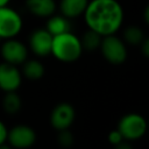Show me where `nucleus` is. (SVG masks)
I'll return each mask as SVG.
<instances>
[{"label": "nucleus", "mask_w": 149, "mask_h": 149, "mask_svg": "<svg viewBox=\"0 0 149 149\" xmlns=\"http://www.w3.org/2000/svg\"><path fill=\"white\" fill-rule=\"evenodd\" d=\"M22 74L16 65L7 62L0 63V90L3 92L16 91L21 86Z\"/></svg>", "instance_id": "1a4fd4ad"}, {"label": "nucleus", "mask_w": 149, "mask_h": 149, "mask_svg": "<svg viewBox=\"0 0 149 149\" xmlns=\"http://www.w3.org/2000/svg\"><path fill=\"white\" fill-rule=\"evenodd\" d=\"M115 149H133V147L128 143V142H125V141H121L120 143L115 144Z\"/></svg>", "instance_id": "4be33fe9"}, {"label": "nucleus", "mask_w": 149, "mask_h": 149, "mask_svg": "<svg viewBox=\"0 0 149 149\" xmlns=\"http://www.w3.org/2000/svg\"><path fill=\"white\" fill-rule=\"evenodd\" d=\"M99 48L104 58L113 65L122 64L127 58V49L125 43L114 34L104 36Z\"/></svg>", "instance_id": "20e7f679"}, {"label": "nucleus", "mask_w": 149, "mask_h": 149, "mask_svg": "<svg viewBox=\"0 0 149 149\" xmlns=\"http://www.w3.org/2000/svg\"><path fill=\"white\" fill-rule=\"evenodd\" d=\"M28 10L40 17H49L56 10L55 0H26Z\"/></svg>", "instance_id": "9b49d317"}, {"label": "nucleus", "mask_w": 149, "mask_h": 149, "mask_svg": "<svg viewBox=\"0 0 149 149\" xmlns=\"http://www.w3.org/2000/svg\"><path fill=\"white\" fill-rule=\"evenodd\" d=\"M76 118V111L69 102H61L54 107L50 114V123L54 129L63 130L69 129Z\"/></svg>", "instance_id": "6e6552de"}, {"label": "nucleus", "mask_w": 149, "mask_h": 149, "mask_svg": "<svg viewBox=\"0 0 149 149\" xmlns=\"http://www.w3.org/2000/svg\"><path fill=\"white\" fill-rule=\"evenodd\" d=\"M123 37L127 43L132 45H140L141 42L144 40V34L142 29H140L139 27L132 26V27H128L123 31Z\"/></svg>", "instance_id": "f3484780"}, {"label": "nucleus", "mask_w": 149, "mask_h": 149, "mask_svg": "<svg viewBox=\"0 0 149 149\" xmlns=\"http://www.w3.org/2000/svg\"><path fill=\"white\" fill-rule=\"evenodd\" d=\"M22 29L20 14L8 6L0 7V38L8 40L15 37Z\"/></svg>", "instance_id": "39448f33"}, {"label": "nucleus", "mask_w": 149, "mask_h": 149, "mask_svg": "<svg viewBox=\"0 0 149 149\" xmlns=\"http://www.w3.org/2000/svg\"><path fill=\"white\" fill-rule=\"evenodd\" d=\"M1 56L3 58V62L17 66L27 61L28 49L22 42L15 40L14 37L8 38L1 45Z\"/></svg>", "instance_id": "0eeeda50"}, {"label": "nucleus", "mask_w": 149, "mask_h": 149, "mask_svg": "<svg viewBox=\"0 0 149 149\" xmlns=\"http://www.w3.org/2000/svg\"><path fill=\"white\" fill-rule=\"evenodd\" d=\"M58 143H59L63 148H70V147L74 143L73 134H72L69 129L59 130V134H58Z\"/></svg>", "instance_id": "a211bd4d"}, {"label": "nucleus", "mask_w": 149, "mask_h": 149, "mask_svg": "<svg viewBox=\"0 0 149 149\" xmlns=\"http://www.w3.org/2000/svg\"><path fill=\"white\" fill-rule=\"evenodd\" d=\"M5 97L2 99V107L6 113L8 114H16L21 109L22 100L20 95L16 93V91L5 92Z\"/></svg>", "instance_id": "2eb2a0df"}, {"label": "nucleus", "mask_w": 149, "mask_h": 149, "mask_svg": "<svg viewBox=\"0 0 149 149\" xmlns=\"http://www.w3.org/2000/svg\"><path fill=\"white\" fill-rule=\"evenodd\" d=\"M101 40H102L101 35H99L94 30L88 29L83 34V36L80 38V43H81L83 49L92 51V50H95V49H98L100 47Z\"/></svg>", "instance_id": "dca6fc26"}, {"label": "nucleus", "mask_w": 149, "mask_h": 149, "mask_svg": "<svg viewBox=\"0 0 149 149\" xmlns=\"http://www.w3.org/2000/svg\"><path fill=\"white\" fill-rule=\"evenodd\" d=\"M0 149H13L9 144H6V143H3V144H0Z\"/></svg>", "instance_id": "5701e85b"}, {"label": "nucleus", "mask_w": 149, "mask_h": 149, "mask_svg": "<svg viewBox=\"0 0 149 149\" xmlns=\"http://www.w3.org/2000/svg\"><path fill=\"white\" fill-rule=\"evenodd\" d=\"M83 50L80 38L71 31L52 36L51 55L61 62L72 63L77 61L81 56Z\"/></svg>", "instance_id": "f03ea898"}, {"label": "nucleus", "mask_w": 149, "mask_h": 149, "mask_svg": "<svg viewBox=\"0 0 149 149\" xmlns=\"http://www.w3.org/2000/svg\"><path fill=\"white\" fill-rule=\"evenodd\" d=\"M107 140H108V142H109L111 144L115 146V144L120 143L121 141H123V137H122V135L120 134V132H119L118 129H114V130L109 132V134H108V137H107Z\"/></svg>", "instance_id": "6ab92c4d"}, {"label": "nucleus", "mask_w": 149, "mask_h": 149, "mask_svg": "<svg viewBox=\"0 0 149 149\" xmlns=\"http://www.w3.org/2000/svg\"><path fill=\"white\" fill-rule=\"evenodd\" d=\"M83 14L88 29L102 37L115 34L123 22V9L116 0L88 1Z\"/></svg>", "instance_id": "f257e3e1"}, {"label": "nucleus", "mask_w": 149, "mask_h": 149, "mask_svg": "<svg viewBox=\"0 0 149 149\" xmlns=\"http://www.w3.org/2000/svg\"><path fill=\"white\" fill-rule=\"evenodd\" d=\"M7 141L12 148L28 149L35 143L36 133L27 125H17L8 130Z\"/></svg>", "instance_id": "423d86ee"}, {"label": "nucleus", "mask_w": 149, "mask_h": 149, "mask_svg": "<svg viewBox=\"0 0 149 149\" xmlns=\"http://www.w3.org/2000/svg\"><path fill=\"white\" fill-rule=\"evenodd\" d=\"M88 3V0H61L59 8L62 15L68 19L81 15Z\"/></svg>", "instance_id": "f8f14e48"}, {"label": "nucleus", "mask_w": 149, "mask_h": 149, "mask_svg": "<svg viewBox=\"0 0 149 149\" xmlns=\"http://www.w3.org/2000/svg\"><path fill=\"white\" fill-rule=\"evenodd\" d=\"M52 36L63 34L66 31H70L71 26L69 22V19L65 17L64 15H51L49 16V20L47 22V28H45Z\"/></svg>", "instance_id": "ddd939ff"}, {"label": "nucleus", "mask_w": 149, "mask_h": 149, "mask_svg": "<svg viewBox=\"0 0 149 149\" xmlns=\"http://www.w3.org/2000/svg\"><path fill=\"white\" fill-rule=\"evenodd\" d=\"M140 47H141V51H142L143 56H144V57H148V56H149V40H148V38H144V40L141 42Z\"/></svg>", "instance_id": "412c9836"}, {"label": "nucleus", "mask_w": 149, "mask_h": 149, "mask_svg": "<svg viewBox=\"0 0 149 149\" xmlns=\"http://www.w3.org/2000/svg\"><path fill=\"white\" fill-rule=\"evenodd\" d=\"M52 35L47 29H36L29 37V47L38 57H45L51 54Z\"/></svg>", "instance_id": "9d476101"}, {"label": "nucleus", "mask_w": 149, "mask_h": 149, "mask_svg": "<svg viewBox=\"0 0 149 149\" xmlns=\"http://www.w3.org/2000/svg\"><path fill=\"white\" fill-rule=\"evenodd\" d=\"M22 68V73L24 77L31 80H37L43 77L44 74V66L43 64L37 59H29L26 61Z\"/></svg>", "instance_id": "4468645a"}, {"label": "nucleus", "mask_w": 149, "mask_h": 149, "mask_svg": "<svg viewBox=\"0 0 149 149\" xmlns=\"http://www.w3.org/2000/svg\"><path fill=\"white\" fill-rule=\"evenodd\" d=\"M116 129L120 132L123 140L135 141L146 134L147 121L142 115L137 113H129L119 120Z\"/></svg>", "instance_id": "7ed1b4c3"}, {"label": "nucleus", "mask_w": 149, "mask_h": 149, "mask_svg": "<svg viewBox=\"0 0 149 149\" xmlns=\"http://www.w3.org/2000/svg\"><path fill=\"white\" fill-rule=\"evenodd\" d=\"M144 17H146V22H148V7L144 10Z\"/></svg>", "instance_id": "393cba45"}, {"label": "nucleus", "mask_w": 149, "mask_h": 149, "mask_svg": "<svg viewBox=\"0 0 149 149\" xmlns=\"http://www.w3.org/2000/svg\"><path fill=\"white\" fill-rule=\"evenodd\" d=\"M9 1H10V0H0V7H3V6H7Z\"/></svg>", "instance_id": "b1692460"}, {"label": "nucleus", "mask_w": 149, "mask_h": 149, "mask_svg": "<svg viewBox=\"0 0 149 149\" xmlns=\"http://www.w3.org/2000/svg\"><path fill=\"white\" fill-rule=\"evenodd\" d=\"M7 134H8V129H7L6 125L0 120V144L6 143V141H7Z\"/></svg>", "instance_id": "aec40b11"}]
</instances>
